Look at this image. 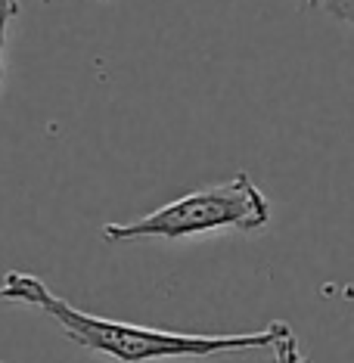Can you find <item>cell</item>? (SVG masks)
Instances as JSON below:
<instances>
[{"label": "cell", "mask_w": 354, "mask_h": 363, "mask_svg": "<svg viewBox=\"0 0 354 363\" xmlns=\"http://www.w3.org/2000/svg\"><path fill=\"white\" fill-rule=\"evenodd\" d=\"M304 6H308V10H323L333 16V19L345 22V26L354 19V0H304Z\"/></svg>", "instance_id": "cell-5"}, {"label": "cell", "mask_w": 354, "mask_h": 363, "mask_svg": "<svg viewBox=\"0 0 354 363\" xmlns=\"http://www.w3.org/2000/svg\"><path fill=\"white\" fill-rule=\"evenodd\" d=\"M16 16H19V0H0V81L6 75V38Z\"/></svg>", "instance_id": "cell-4"}, {"label": "cell", "mask_w": 354, "mask_h": 363, "mask_svg": "<svg viewBox=\"0 0 354 363\" xmlns=\"http://www.w3.org/2000/svg\"><path fill=\"white\" fill-rule=\"evenodd\" d=\"M274 348V363H311V357H304L299 348V338L292 335V329L277 335V342L270 345Z\"/></svg>", "instance_id": "cell-3"}, {"label": "cell", "mask_w": 354, "mask_h": 363, "mask_svg": "<svg viewBox=\"0 0 354 363\" xmlns=\"http://www.w3.org/2000/svg\"><path fill=\"white\" fill-rule=\"evenodd\" d=\"M270 220V205L255 180L240 171L224 184L196 189L180 199L162 205L128 224H106V242H131V239H187L211 233V230H240L258 233Z\"/></svg>", "instance_id": "cell-2"}, {"label": "cell", "mask_w": 354, "mask_h": 363, "mask_svg": "<svg viewBox=\"0 0 354 363\" xmlns=\"http://www.w3.org/2000/svg\"><path fill=\"white\" fill-rule=\"evenodd\" d=\"M0 298L19 301L44 311L56 326L65 333L69 342L81 348L115 357L118 363H146V360H165V357H215V354H233V351H258L270 348L280 333H286V323H270L261 333L245 335H187V333H168V329L121 323V320L96 317V313L78 311L75 304L53 292L44 279L10 270L0 283Z\"/></svg>", "instance_id": "cell-1"}]
</instances>
